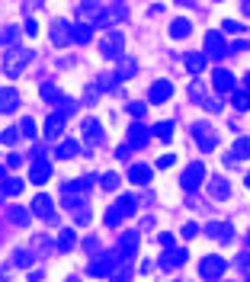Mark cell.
<instances>
[{"label":"cell","mask_w":250,"mask_h":282,"mask_svg":"<svg viewBox=\"0 0 250 282\" xmlns=\"http://www.w3.org/2000/svg\"><path fill=\"white\" fill-rule=\"evenodd\" d=\"M49 177H51V160L45 157L42 151H36V157H32V170H29V180H32V183H45Z\"/></svg>","instance_id":"6da1fadb"},{"label":"cell","mask_w":250,"mask_h":282,"mask_svg":"<svg viewBox=\"0 0 250 282\" xmlns=\"http://www.w3.org/2000/svg\"><path fill=\"white\" fill-rule=\"evenodd\" d=\"M26 58H29V55H26L23 48H10V51H3V71L10 74V77H16L19 68L26 64Z\"/></svg>","instance_id":"7a4b0ae2"},{"label":"cell","mask_w":250,"mask_h":282,"mask_svg":"<svg viewBox=\"0 0 250 282\" xmlns=\"http://www.w3.org/2000/svg\"><path fill=\"white\" fill-rule=\"evenodd\" d=\"M199 273H202V279H205V282H215L221 273H225V260H221V257H205V260H202V266H199Z\"/></svg>","instance_id":"3957f363"},{"label":"cell","mask_w":250,"mask_h":282,"mask_svg":"<svg viewBox=\"0 0 250 282\" xmlns=\"http://www.w3.org/2000/svg\"><path fill=\"white\" fill-rule=\"evenodd\" d=\"M132 212H135V199H132V196H122V199L116 202V209L106 215V225H116L122 215H132Z\"/></svg>","instance_id":"277c9868"},{"label":"cell","mask_w":250,"mask_h":282,"mask_svg":"<svg viewBox=\"0 0 250 282\" xmlns=\"http://www.w3.org/2000/svg\"><path fill=\"white\" fill-rule=\"evenodd\" d=\"M202 177H205L202 164H193V167H186V173H183V189H196V186L202 183Z\"/></svg>","instance_id":"5b68a950"},{"label":"cell","mask_w":250,"mask_h":282,"mask_svg":"<svg viewBox=\"0 0 250 282\" xmlns=\"http://www.w3.org/2000/svg\"><path fill=\"white\" fill-rule=\"evenodd\" d=\"M119 48H122V32H109V36L103 39V55L106 58H116Z\"/></svg>","instance_id":"8992f818"},{"label":"cell","mask_w":250,"mask_h":282,"mask_svg":"<svg viewBox=\"0 0 250 282\" xmlns=\"http://www.w3.org/2000/svg\"><path fill=\"white\" fill-rule=\"evenodd\" d=\"M196 141L202 144V151H212L215 147V135H212V125H196Z\"/></svg>","instance_id":"52a82bcc"},{"label":"cell","mask_w":250,"mask_h":282,"mask_svg":"<svg viewBox=\"0 0 250 282\" xmlns=\"http://www.w3.org/2000/svg\"><path fill=\"white\" fill-rule=\"evenodd\" d=\"M32 205H36V215H42V218L55 221V209H51V205H55V202H51L49 196H39V199H36V202H32Z\"/></svg>","instance_id":"ba28073f"},{"label":"cell","mask_w":250,"mask_h":282,"mask_svg":"<svg viewBox=\"0 0 250 282\" xmlns=\"http://www.w3.org/2000/svg\"><path fill=\"white\" fill-rule=\"evenodd\" d=\"M170 93H173V87L167 84V80H160V84H154V87H151V106H154V103H164V99L170 96Z\"/></svg>","instance_id":"9c48e42d"},{"label":"cell","mask_w":250,"mask_h":282,"mask_svg":"<svg viewBox=\"0 0 250 282\" xmlns=\"http://www.w3.org/2000/svg\"><path fill=\"white\" fill-rule=\"evenodd\" d=\"M61 125H64V116H61V112H58V116H51L49 119V122H45V138H58V135H61Z\"/></svg>","instance_id":"30bf717a"},{"label":"cell","mask_w":250,"mask_h":282,"mask_svg":"<svg viewBox=\"0 0 250 282\" xmlns=\"http://www.w3.org/2000/svg\"><path fill=\"white\" fill-rule=\"evenodd\" d=\"M84 129H87V144H90V147H97L100 141H103V132H100V122H93V119H87V125H84Z\"/></svg>","instance_id":"8fae6325"},{"label":"cell","mask_w":250,"mask_h":282,"mask_svg":"<svg viewBox=\"0 0 250 282\" xmlns=\"http://www.w3.org/2000/svg\"><path fill=\"white\" fill-rule=\"evenodd\" d=\"M215 87H218V93H228L234 87V74L231 71H215Z\"/></svg>","instance_id":"7c38bea8"},{"label":"cell","mask_w":250,"mask_h":282,"mask_svg":"<svg viewBox=\"0 0 250 282\" xmlns=\"http://www.w3.org/2000/svg\"><path fill=\"white\" fill-rule=\"evenodd\" d=\"M16 90H0V112H13L16 109Z\"/></svg>","instance_id":"4fadbf2b"},{"label":"cell","mask_w":250,"mask_h":282,"mask_svg":"<svg viewBox=\"0 0 250 282\" xmlns=\"http://www.w3.org/2000/svg\"><path fill=\"white\" fill-rule=\"evenodd\" d=\"M205 231L212 234L215 240H231V228H228V225H221V221H212V225H208Z\"/></svg>","instance_id":"5bb4252c"},{"label":"cell","mask_w":250,"mask_h":282,"mask_svg":"<svg viewBox=\"0 0 250 282\" xmlns=\"http://www.w3.org/2000/svg\"><path fill=\"white\" fill-rule=\"evenodd\" d=\"M225 42H221V36H215V32H208V55H212V58H221V55H225Z\"/></svg>","instance_id":"9a60e30c"},{"label":"cell","mask_w":250,"mask_h":282,"mask_svg":"<svg viewBox=\"0 0 250 282\" xmlns=\"http://www.w3.org/2000/svg\"><path fill=\"white\" fill-rule=\"evenodd\" d=\"M135 244H138V237H135V231H128L125 237H122V257H119V260H132Z\"/></svg>","instance_id":"2e32d148"},{"label":"cell","mask_w":250,"mask_h":282,"mask_svg":"<svg viewBox=\"0 0 250 282\" xmlns=\"http://www.w3.org/2000/svg\"><path fill=\"white\" fill-rule=\"evenodd\" d=\"M128 177H132V183H148V180H151V167L138 164V167H132V173H128Z\"/></svg>","instance_id":"e0dca14e"},{"label":"cell","mask_w":250,"mask_h":282,"mask_svg":"<svg viewBox=\"0 0 250 282\" xmlns=\"http://www.w3.org/2000/svg\"><path fill=\"white\" fill-rule=\"evenodd\" d=\"M170 36H173V39H186V36H189V19H173Z\"/></svg>","instance_id":"ac0fdd59"},{"label":"cell","mask_w":250,"mask_h":282,"mask_svg":"<svg viewBox=\"0 0 250 282\" xmlns=\"http://www.w3.org/2000/svg\"><path fill=\"white\" fill-rule=\"evenodd\" d=\"M186 68L193 71V74H199L202 68H205V55H202V51H196V55H189V58H186Z\"/></svg>","instance_id":"d6986e66"},{"label":"cell","mask_w":250,"mask_h":282,"mask_svg":"<svg viewBox=\"0 0 250 282\" xmlns=\"http://www.w3.org/2000/svg\"><path fill=\"white\" fill-rule=\"evenodd\" d=\"M148 138H151V132L145 125H132V144H145Z\"/></svg>","instance_id":"ffe728a7"},{"label":"cell","mask_w":250,"mask_h":282,"mask_svg":"<svg viewBox=\"0 0 250 282\" xmlns=\"http://www.w3.org/2000/svg\"><path fill=\"white\" fill-rule=\"evenodd\" d=\"M183 260H186V250H170V253H167V260H164V266L170 270V266H180Z\"/></svg>","instance_id":"44dd1931"},{"label":"cell","mask_w":250,"mask_h":282,"mask_svg":"<svg viewBox=\"0 0 250 282\" xmlns=\"http://www.w3.org/2000/svg\"><path fill=\"white\" fill-rule=\"evenodd\" d=\"M58 154H61V157H77V154H80V144H77V141H71V138H67L64 144H61V151H58Z\"/></svg>","instance_id":"7402d4cb"},{"label":"cell","mask_w":250,"mask_h":282,"mask_svg":"<svg viewBox=\"0 0 250 282\" xmlns=\"http://www.w3.org/2000/svg\"><path fill=\"white\" fill-rule=\"evenodd\" d=\"M208 189H212L215 199H228V192H231V189H228V183H221V180H212V186H208Z\"/></svg>","instance_id":"603a6c76"},{"label":"cell","mask_w":250,"mask_h":282,"mask_svg":"<svg viewBox=\"0 0 250 282\" xmlns=\"http://www.w3.org/2000/svg\"><path fill=\"white\" fill-rule=\"evenodd\" d=\"M74 244H77V237H74V231H64V234H61V240H58V250H61V253H67V250H71Z\"/></svg>","instance_id":"cb8c5ba5"},{"label":"cell","mask_w":250,"mask_h":282,"mask_svg":"<svg viewBox=\"0 0 250 282\" xmlns=\"http://www.w3.org/2000/svg\"><path fill=\"white\" fill-rule=\"evenodd\" d=\"M13 263L16 266H32V253L29 250H16L13 253Z\"/></svg>","instance_id":"d4e9b609"},{"label":"cell","mask_w":250,"mask_h":282,"mask_svg":"<svg viewBox=\"0 0 250 282\" xmlns=\"http://www.w3.org/2000/svg\"><path fill=\"white\" fill-rule=\"evenodd\" d=\"M234 157H250V138H241L234 144Z\"/></svg>","instance_id":"484cf974"},{"label":"cell","mask_w":250,"mask_h":282,"mask_svg":"<svg viewBox=\"0 0 250 282\" xmlns=\"http://www.w3.org/2000/svg\"><path fill=\"white\" fill-rule=\"evenodd\" d=\"M23 189V180H10V183H3V196H13V192Z\"/></svg>","instance_id":"4316f807"},{"label":"cell","mask_w":250,"mask_h":282,"mask_svg":"<svg viewBox=\"0 0 250 282\" xmlns=\"http://www.w3.org/2000/svg\"><path fill=\"white\" fill-rule=\"evenodd\" d=\"M234 109H241V112L250 109V96L247 93H238V96H234Z\"/></svg>","instance_id":"83f0119b"},{"label":"cell","mask_w":250,"mask_h":282,"mask_svg":"<svg viewBox=\"0 0 250 282\" xmlns=\"http://www.w3.org/2000/svg\"><path fill=\"white\" fill-rule=\"evenodd\" d=\"M10 218L16 221V225H26V221H29V212H23V209H13V212H10Z\"/></svg>","instance_id":"f1b7e54d"},{"label":"cell","mask_w":250,"mask_h":282,"mask_svg":"<svg viewBox=\"0 0 250 282\" xmlns=\"http://www.w3.org/2000/svg\"><path fill=\"white\" fill-rule=\"evenodd\" d=\"M116 186H119V177L116 173H106L103 177V189H116Z\"/></svg>","instance_id":"f546056e"},{"label":"cell","mask_w":250,"mask_h":282,"mask_svg":"<svg viewBox=\"0 0 250 282\" xmlns=\"http://www.w3.org/2000/svg\"><path fill=\"white\" fill-rule=\"evenodd\" d=\"M13 39H16V29H0V45H6V42H13Z\"/></svg>","instance_id":"4dcf8cb0"},{"label":"cell","mask_w":250,"mask_h":282,"mask_svg":"<svg viewBox=\"0 0 250 282\" xmlns=\"http://www.w3.org/2000/svg\"><path fill=\"white\" fill-rule=\"evenodd\" d=\"M170 129H173V125H170V122H164V125H157V138H160V141H170Z\"/></svg>","instance_id":"1f68e13d"},{"label":"cell","mask_w":250,"mask_h":282,"mask_svg":"<svg viewBox=\"0 0 250 282\" xmlns=\"http://www.w3.org/2000/svg\"><path fill=\"white\" fill-rule=\"evenodd\" d=\"M19 132H23V135H36V122H32V119H23Z\"/></svg>","instance_id":"d6a6232c"},{"label":"cell","mask_w":250,"mask_h":282,"mask_svg":"<svg viewBox=\"0 0 250 282\" xmlns=\"http://www.w3.org/2000/svg\"><path fill=\"white\" fill-rule=\"evenodd\" d=\"M225 32H231V36H238V32H244V26H241V23H225Z\"/></svg>","instance_id":"836d02e7"},{"label":"cell","mask_w":250,"mask_h":282,"mask_svg":"<svg viewBox=\"0 0 250 282\" xmlns=\"http://www.w3.org/2000/svg\"><path fill=\"white\" fill-rule=\"evenodd\" d=\"M196 234H199V228H196V225H186L183 228V237H196Z\"/></svg>","instance_id":"e575fe53"},{"label":"cell","mask_w":250,"mask_h":282,"mask_svg":"<svg viewBox=\"0 0 250 282\" xmlns=\"http://www.w3.org/2000/svg\"><path fill=\"white\" fill-rule=\"evenodd\" d=\"M128 112H132V116H141V112H145V106H141V103H132V106H128Z\"/></svg>","instance_id":"d590c367"},{"label":"cell","mask_w":250,"mask_h":282,"mask_svg":"<svg viewBox=\"0 0 250 282\" xmlns=\"http://www.w3.org/2000/svg\"><path fill=\"white\" fill-rule=\"evenodd\" d=\"M3 141H6V144H13V141H16V132H13V129L3 132Z\"/></svg>","instance_id":"8d00e7d4"},{"label":"cell","mask_w":250,"mask_h":282,"mask_svg":"<svg viewBox=\"0 0 250 282\" xmlns=\"http://www.w3.org/2000/svg\"><path fill=\"white\" fill-rule=\"evenodd\" d=\"M247 90H250V74H247Z\"/></svg>","instance_id":"74e56055"},{"label":"cell","mask_w":250,"mask_h":282,"mask_svg":"<svg viewBox=\"0 0 250 282\" xmlns=\"http://www.w3.org/2000/svg\"><path fill=\"white\" fill-rule=\"evenodd\" d=\"M247 186H250V177H247Z\"/></svg>","instance_id":"f35d334b"}]
</instances>
